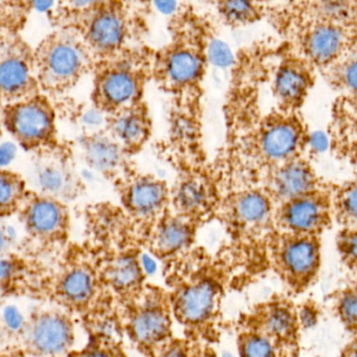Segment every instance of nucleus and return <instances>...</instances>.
Masks as SVG:
<instances>
[{
    "label": "nucleus",
    "instance_id": "nucleus-1",
    "mask_svg": "<svg viewBox=\"0 0 357 357\" xmlns=\"http://www.w3.org/2000/svg\"><path fill=\"white\" fill-rule=\"evenodd\" d=\"M168 31L170 40L154 52L152 79L171 99L170 158L173 162H206L202 85L214 28L193 5L181 3L169 20Z\"/></svg>",
    "mask_w": 357,
    "mask_h": 357
},
{
    "label": "nucleus",
    "instance_id": "nucleus-2",
    "mask_svg": "<svg viewBox=\"0 0 357 357\" xmlns=\"http://www.w3.org/2000/svg\"><path fill=\"white\" fill-rule=\"evenodd\" d=\"M229 275L227 264L202 246L195 245L164 263L173 317L190 342H219L221 304Z\"/></svg>",
    "mask_w": 357,
    "mask_h": 357
},
{
    "label": "nucleus",
    "instance_id": "nucleus-3",
    "mask_svg": "<svg viewBox=\"0 0 357 357\" xmlns=\"http://www.w3.org/2000/svg\"><path fill=\"white\" fill-rule=\"evenodd\" d=\"M51 266L45 300L82 323L89 335L105 333L122 338L119 304L102 278L86 242H70Z\"/></svg>",
    "mask_w": 357,
    "mask_h": 357
},
{
    "label": "nucleus",
    "instance_id": "nucleus-4",
    "mask_svg": "<svg viewBox=\"0 0 357 357\" xmlns=\"http://www.w3.org/2000/svg\"><path fill=\"white\" fill-rule=\"evenodd\" d=\"M86 242L97 260L102 278L119 307L145 288L139 235L121 206L109 202L89 206L85 213Z\"/></svg>",
    "mask_w": 357,
    "mask_h": 357
},
{
    "label": "nucleus",
    "instance_id": "nucleus-5",
    "mask_svg": "<svg viewBox=\"0 0 357 357\" xmlns=\"http://www.w3.org/2000/svg\"><path fill=\"white\" fill-rule=\"evenodd\" d=\"M148 5L118 0H74L55 3L47 13L56 29L80 33L99 61L139 45L147 26Z\"/></svg>",
    "mask_w": 357,
    "mask_h": 357
},
{
    "label": "nucleus",
    "instance_id": "nucleus-6",
    "mask_svg": "<svg viewBox=\"0 0 357 357\" xmlns=\"http://www.w3.org/2000/svg\"><path fill=\"white\" fill-rule=\"evenodd\" d=\"M221 204L217 219L223 223L234 254L250 255L275 229V206L258 183L221 181Z\"/></svg>",
    "mask_w": 357,
    "mask_h": 357
},
{
    "label": "nucleus",
    "instance_id": "nucleus-7",
    "mask_svg": "<svg viewBox=\"0 0 357 357\" xmlns=\"http://www.w3.org/2000/svg\"><path fill=\"white\" fill-rule=\"evenodd\" d=\"M153 57V50L139 45L96 62L91 93L95 109L109 116L144 101Z\"/></svg>",
    "mask_w": 357,
    "mask_h": 357
},
{
    "label": "nucleus",
    "instance_id": "nucleus-8",
    "mask_svg": "<svg viewBox=\"0 0 357 357\" xmlns=\"http://www.w3.org/2000/svg\"><path fill=\"white\" fill-rule=\"evenodd\" d=\"M267 18L292 51L321 74L352 47L357 31L294 15L283 3H269Z\"/></svg>",
    "mask_w": 357,
    "mask_h": 357
},
{
    "label": "nucleus",
    "instance_id": "nucleus-9",
    "mask_svg": "<svg viewBox=\"0 0 357 357\" xmlns=\"http://www.w3.org/2000/svg\"><path fill=\"white\" fill-rule=\"evenodd\" d=\"M35 58L41 91L50 98L70 93L97 62L82 35L70 29L47 35L35 49Z\"/></svg>",
    "mask_w": 357,
    "mask_h": 357
},
{
    "label": "nucleus",
    "instance_id": "nucleus-10",
    "mask_svg": "<svg viewBox=\"0 0 357 357\" xmlns=\"http://www.w3.org/2000/svg\"><path fill=\"white\" fill-rule=\"evenodd\" d=\"M119 315L123 333L145 357L153 356L174 337L167 288L146 284L139 296L119 307Z\"/></svg>",
    "mask_w": 357,
    "mask_h": 357
},
{
    "label": "nucleus",
    "instance_id": "nucleus-11",
    "mask_svg": "<svg viewBox=\"0 0 357 357\" xmlns=\"http://www.w3.org/2000/svg\"><path fill=\"white\" fill-rule=\"evenodd\" d=\"M26 231L29 254H61L70 242V221L68 204L31 190L20 212Z\"/></svg>",
    "mask_w": 357,
    "mask_h": 357
},
{
    "label": "nucleus",
    "instance_id": "nucleus-12",
    "mask_svg": "<svg viewBox=\"0 0 357 357\" xmlns=\"http://www.w3.org/2000/svg\"><path fill=\"white\" fill-rule=\"evenodd\" d=\"M177 176L171 187V210L198 227L217 218L221 188L214 166L208 162L176 166Z\"/></svg>",
    "mask_w": 357,
    "mask_h": 357
},
{
    "label": "nucleus",
    "instance_id": "nucleus-13",
    "mask_svg": "<svg viewBox=\"0 0 357 357\" xmlns=\"http://www.w3.org/2000/svg\"><path fill=\"white\" fill-rule=\"evenodd\" d=\"M1 118L3 129L33 155L55 149L61 144L58 139L55 107L45 93L3 105Z\"/></svg>",
    "mask_w": 357,
    "mask_h": 357
},
{
    "label": "nucleus",
    "instance_id": "nucleus-14",
    "mask_svg": "<svg viewBox=\"0 0 357 357\" xmlns=\"http://www.w3.org/2000/svg\"><path fill=\"white\" fill-rule=\"evenodd\" d=\"M114 185L121 208L132 222L142 243L146 233L170 210L171 188L160 177L139 172L133 167Z\"/></svg>",
    "mask_w": 357,
    "mask_h": 357
},
{
    "label": "nucleus",
    "instance_id": "nucleus-15",
    "mask_svg": "<svg viewBox=\"0 0 357 357\" xmlns=\"http://www.w3.org/2000/svg\"><path fill=\"white\" fill-rule=\"evenodd\" d=\"M273 271L294 291L306 289L321 264L319 236L298 235L273 229L266 242Z\"/></svg>",
    "mask_w": 357,
    "mask_h": 357
},
{
    "label": "nucleus",
    "instance_id": "nucleus-16",
    "mask_svg": "<svg viewBox=\"0 0 357 357\" xmlns=\"http://www.w3.org/2000/svg\"><path fill=\"white\" fill-rule=\"evenodd\" d=\"M17 340L29 356L66 357L75 350V317L60 308L37 309L24 321Z\"/></svg>",
    "mask_w": 357,
    "mask_h": 357
},
{
    "label": "nucleus",
    "instance_id": "nucleus-17",
    "mask_svg": "<svg viewBox=\"0 0 357 357\" xmlns=\"http://www.w3.org/2000/svg\"><path fill=\"white\" fill-rule=\"evenodd\" d=\"M0 86L3 105L43 93L37 77L35 50L22 34L0 32Z\"/></svg>",
    "mask_w": 357,
    "mask_h": 357
},
{
    "label": "nucleus",
    "instance_id": "nucleus-18",
    "mask_svg": "<svg viewBox=\"0 0 357 357\" xmlns=\"http://www.w3.org/2000/svg\"><path fill=\"white\" fill-rule=\"evenodd\" d=\"M26 179L32 191L66 204L74 202L85 191L84 183L75 168L72 151L64 144L33 155Z\"/></svg>",
    "mask_w": 357,
    "mask_h": 357
},
{
    "label": "nucleus",
    "instance_id": "nucleus-19",
    "mask_svg": "<svg viewBox=\"0 0 357 357\" xmlns=\"http://www.w3.org/2000/svg\"><path fill=\"white\" fill-rule=\"evenodd\" d=\"M317 68L283 43L279 59L269 75L277 108L300 112L315 82Z\"/></svg>",
    "mask_w": 357,
    "mask_h": 357
},
{
    "label": "nucleus",
    "instance_id": "nucleus-20",
    "mask_svg": "<svg viewBox=\"0 0 357 357\" xmlns=\"http://www.w3.org/2000/svg\"><path fill=\"white\" fill-rule=\"evenodd\" d=\"M332 220L331 188L328 185L275 206L273 215L277 231L319 237Z\"/></svg>",
    "mask_w": 357,
    "mask_h": 357
},
{
    "label": "nucleus",
    "instance_id": "nucleus-21",
    "mask_svg": "<svg viewBox=\"0 0 357 357\" xmlns=\"http://www.w3.org/2000/svg\"><path fill=\"white\" fill-rule=\"evenodd\" d=\"M51 267L38 256L29 252H3L0 268V291L3 300L29 296L45 300V286Z\"/></svg>",
    "mask_w": 357,
    "mask_h": 357
},
{
    "label": "nucleus",
    "instance_id": "nucleus-22",
    "mask_svg": "<svg viewBox=\"0 0 357 357\" xmlns=\"http://www.w3.org/2000/svg\"><path fill=\"white\" fill-rule=\"evenodd\" d=\"M258 183L275 206L326 185L305 155L269 169L261 175Z\"/></svg>",
    "mask_w": 357,
    "mask_h": 357
},
{
    "label": "nucleus",
    "instance_id": "nucleus-23",
    "mask_svg": "<svg viewBox=\"0 0 357 357\" xmlns=\"http://www.w3.org/2000/svg\"><path fill=\"white\" fill-rule=\"evenodd\" d=\"M239 325L266 337L278 351L296 344L300 321L298 313L288 301L273 300L258 305L252 312L244 314Z\"/></svg>",
    "mask_w": 357,
    "mask_h": 357
},
{
    "label": "nucleus",
    "instance_id": "nucleus-24",
    "mask_svg": "<svg viewBox=\"0 0 357 357\" xmlns=\"http://www.w3.org/2000/svg\"><path fill=\"white\" fill-rule=\"evenodd\" d=\"M199 227L169 210L142 239L143 248L162 263L177 258L195 246Z\"/></svg>",
    "mask_w": 357,
    "mask_h": 357
},
{
    "label": "nucleus",
    "instance_id": "nucleus-25",
    "mask_svg": "<svg viewBox=\"0 0 357 357\" xmlns=\"http://www.w3.org/2000/svg\"><path fill=\"white\" fill-rule=\"evenodd\" d=\"M80 147L89 168L112 183L133 167L131 156L104 128L84 133Z\"/></svg>",
    "mask_w": 357,
    "mask_h": 357
},
{
    "label": "nucleus",
    "instance_id": "nucleus-26",
    "mask_svg": "<svg viewBox=\"0 0 357 357\" xmlns=\"http://www.w3.org/2000/svg\"><path fill=\"white\" fill-rule=\"evenodd\" d=\"M104 129L131 158L144 149L152 135V119L145 100L104 116Z\"/></svg>",
    "mask_w": 357,
    "mask_h": 357
},
{
    "label": "nucleus",
    "instance_id": "nucleus-27",
    "mask_svg": "<svg viewBox=\"0 0 357 357\" xmlns=\"http://www.w3.org/2000/svg\"><path fill=\"white\" fill-rule=\"evenodd\" d=\"M330 150L357 170V97L340 95L331 110Z\"/></svg>",
    "mask_w": 357,
    "mask_h": 357
},
{
    "label": "nucleus",
    "instance_id": "nucleus-28",
    "mask_svg": "<svg viewBox=\"0 0 357 357\" xmlns=\"http://www.w3.org/2000/svg\"><path fill=\"white\" fill-rule=\"evenodd\" d=\"M283 6L298 17L357 31L356 0L294 1Z\"/></svg>",
    "mask_w": 357,
    "mask_h": 357
},
{
    "label": "nucleus",
    "instance_id": "nucleus-29",
    "mask_svg": "<svg viewBox=\"0 0 357 357\" xmlns=\"http://www.w3.org/2000/svg\"><path fill=\"white\" fill-rule=\"evenodd\" d=\"M321 75L340 95L357 97V38L344 55Z\"/></svg>",
    "mask_w": 357,
    "mask_h": 357
},
{
    "label": "nucleus",
    "instance_id": "nucleus-30",
    "mask_svg": "<svg viewBox=\"0 0 357 357\" xmlns=\"http://www.w3.org/2000/svg\"><path fill=\"white\" fill-rule=\"evenodd\" d=\"M219 18L225 26L238 29L250 26L267 18L269 3L259 1H217L214 3Z\"/></svg>",
    "mask_w": 357,
    "mask_h": 357
},
{
    "label": "nucleus",
    "instance_id": "nucleus-31",
    "mask_svg": "<svg viewBox=\"0 0 357 357\" xmlns=\"http://www.w3.org/2000/svg\"><path fill=\"white\" fill-rule=\"evenodd\" d=\"M31 190L28 181L22 175L8 169L0 173V216L1 219L18 215L28 198Z\"/></svg>",
    "mask_w": 357,
    "mask_h": 357
},
{
    "label": "nucleus",
    "instance_id": "nucleus-32",
    "mask_svg": "<svg viewBox=\"0 0 357 357\" xmlns=\"http://www.w3.org/2000/svg\"><path fill=\"white\" fill-rule=\"evenodd\" d=\"M333 219L342 227H357V176L331 189Z\"/></svg>",
    "mask_w": 357,
    "mask_h": 357
},
{
    "label": "nucleus",
    "instance_id": "nucleus-33",
    "mask_svg": "<svg viewBox=\"0 0 357 357\" xmlns=\"http://www.w3.org/2000/svg\"><path fill=\"white\" fill-rule=\"evenodd\" d=\"M66 357H128L122 344V338L110 334L89 335L83 348L73 350Z\"/></svg>",
    "mask_w": 357,
    "mask_h": 357
},
{
    "label": "nucleus",
    "instance_id": "nucleus-34",
    "mask_svg": "<svg viewBox=\"0 0 357 357\" xmlns=\"http://www.w3.org/2000/svg\"><path fill=\"white\" fill-rule=\"evenodd\" d=\"M240 357H278L273 344L255 330L239 325L237 337Z\"/></svg>",
    "mask_w": 357,
    "mask_h": 357
},
{
    "label": "nucleus",
    "instance_id": "nucleus-35",
    "mask_svg": "<svg viewBox=\"0 0 357 357\" xmlns=\"http://www.w3.org/2000/svg\"><path fill=\"white\" fill-rule=\"evenodd\" d=\"M34 9L33 1H0V32L20 34L29 14Z\"/></svg>",
    "mask_w": 357,
    "mask_h": 357
},
{
    "label": "nucleus",
    "instance_id": "nucleus-36",
    "mask_svg": "<svg viewBox=\"0 0 357 357\" xmlns=\"http://www.w3.org/2000/svg\"><path fill=\"white\" fill-rule=\"evenodd\" d=\"M334 306L342 325L357 337V281L338 292Z\"/></svg>",
    "mask_w": 357,
    "mask_h": 357
},
{
    "label": "nucleus",
    "instance_id": "nucleus-37",
    "mask_svg": "<svg viewBox=\"0 0 357 357\" xmlns=\"http://www.w3.org/2000/svg\"><path fill=\"white\" fill-rule=\"evenodd\" d=\"M336 246L342 262L357 273V227H342L336 237Z\"/></svg>",
    "mask_w": 357,
    "mask_h": 357
},
{
    "label": "nucleus",
    "instance_id": "nucleus-38",
    "mask_svg": "<svg viewBox=\"0 0 357 357\" xmlns=\"http://www.w3.org/2000/svg\"><path fill=\"white\" fill-rule=\"evenodd\" d=\"M191 342L187 338L173 337L151 357H189Z\"/></svg>",
    "mask_w": 357,
    "mask_h": 357
},
{
    "label": "nucleus",
    "instance_id": "nucleus-39",
    "mask_svg": "<svg viewBox=\"0 0 357 357\" xmlns=\"http://www.w3.org/2000/svg\"><path fill=\"white\" fill-rule=\"evenodd\" d=\"M213 43H214V40H213ZM213 43L210 47V52H208L210 59L214 61L215 63L220 64V66L229 63L231 59L229 51L222 49L220 45H215Z\"/></svg>",
    "mask_w": 357,
    "mask_h": 357
},
{
    "label": "nucleus",
    "instance_id": "nucleus-40",
    "mask_svg": "<svg viewBox=\"0 0 357 357\" xmlns=\"http://www.w3.org/2000/svg\"><path fill=\"white\" fill-rule=\"evenodd\" d=\"M189 357H217L212 344L191 342Z\"/></svg>",
    "mask_w": 357,
    "mask_h": 357
},
{
    "label": "nucleus",
    "instance_id": "nucleus-41",
    "mask_svg": "<svg viewBox=\"0 0 357 357\" xmlns=\"http://www.w3.org/2000/svg\"><path fill=\"white\" fill-rule=\"evenodd\" d=\"M317 314L314 307L310 305H305L298 313V321L303 327H312L317 323Z\"/></svg>",
    "mask_w": 357,
    "mask_h": 357
},
{
    "label": "nucleus",
    "instance_id": "nucleus-42",
    "mask_svg": "<svg viewBox=\"0 0 357 357\" xmlns=\"http://www.w3.org/2000/svg\"><path fill=\"white\" fill-rule=\"evenodd\" d=\"M340 357H357V337L344 347Z\"/></svg>",
    "mask_w": 357,
    "mask_h": 357
}]
</instances>
